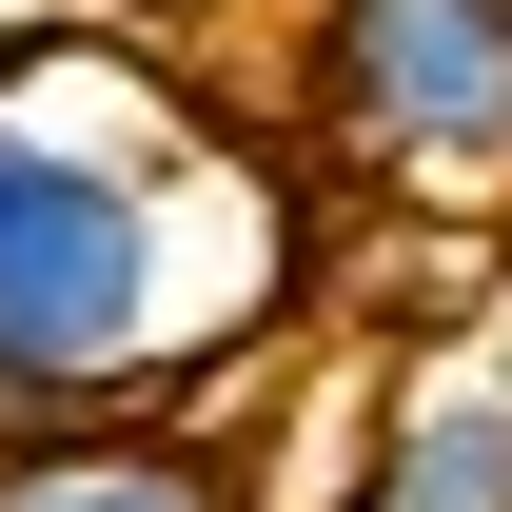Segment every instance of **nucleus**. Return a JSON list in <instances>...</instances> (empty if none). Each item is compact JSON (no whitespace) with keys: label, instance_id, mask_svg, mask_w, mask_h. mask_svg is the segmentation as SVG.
<instances>
[{"label":"nucleus","instance_id":"f257e3e1","mask_svg":"<svg viewBox=\"0 0 512 512\" xmlns=\"http://www.w3.org/2000/svg\"><path fill=\"white\" fill-rule=\"evenodd\" d=\"M276 316V197L158 60L0 20V434H79Z\"/></svg>","mask_w":512,"mask_h":512},{"label":"nucleus","instance_id":"f03ea898","mask_svg":"<svg viewBox=\"0 0 512 512\" xmlns=\"http://www.w3.org/2000/svg\"><path fill=\"white\" fill-rule=\"evenodd\" d=\"M296 99L394 197H512V0H316Z\"/></svg>","mask_w":512,"mask_h":512},{"label":"nucleus","instance_id":"7ed1b4c3","mask_svg":"<svg viewBox=\"0 0 512 512\" xmlns=\"http://www.w3.org/2000/svg\"><path fill=\"white\" fill-rule=\"evenodd\" d=\"M355 512H512V355H414L375 414V473H355Z\"/></svg>","mask_w":512,"mask_h":512},{"label":"nucleus","instance_id":"20e7f679","mask_svg":"<svg viewBox=\"0 0 512 512\" xmlns=\"http://www.w3.org/2000/svg\"><path fill=\"white\" fill-rule=\"evenodd\" d=\"M0 512H256V493L158 414H79V434H0Z\"/></svg>","mask_w":512,"mask_h":512},{"label":"nucleus","instance_id":"39448f33","mask_svg":"<svg viewBox=\"0 0 512 512\" xmlns=\"http://www.w3.org/2000/svg\"><path fill=\"white\" fill-rule=\"evenodd\" d=\"M119 20H138V40H178V20H217V0H119Z\"/></svg>","mask_w":512,"mask_h":512}]
</instances>
